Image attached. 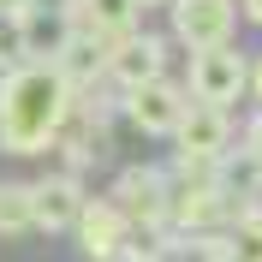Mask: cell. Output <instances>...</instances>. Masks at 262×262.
Instances as JSON below:
<instances>
[{
    "instance_id": "1",
    "label": "cell",
    "mask_w": 262,
    "mask_h": 262,
    "mask_svg": "<svg viewBox=\"0 0 262 262\" xmlns=\"http://www.w3.org/2000/svg\"><path fill=\"white\" fill-rule=\"evenodd\" d=\"M66 114H72V83L60 66L24 60L0 72V149L6 155H42L54 149Z\"/></svg>"
},
{
    "instance_id": "2",
    "label": "cell",
    "mask_w": 262,
    "mask_h": 262,
    "mask_svg": "<svg viewBox=\"0 0 262 262\" xmlns=\"http://www.w3.org/2000/svg\"><path fill=\"white\" fill-rule=\"evenodd\" d=\"M167 137H173L185 167H214L232 149V114L227 107H209V101H185V114L173 119Z\"/></svg>"
},
{
    "instance_id": "3",
    "label": "cell",
    "mask_w": 262,
    "mask_h": 262,
    "mask_svg": "<svg viewBox=\"0 0 262 262\" xmlns=\"http://www.w3.org/2000/svg\"><path fill=\"white\" fill-rule=\"evenodd\" d=\"M185 90L191 101H209V107H232V101L250 90V60L238 48H203L191 54V72H185Z\"/></svg>"
},
{
    "instance_id": "4",
    "label": "cell",
    "mask_w": 262,
    "mask_h": 262,
    "mask_svg": "<svg viewBox=\"0 0 262 262\" xmlns=\"http://www.w3.org/2000/svg\"><path fill=\"white\" fill-rule=\"evenodd\" d=\"M114 209L125 214L131 227H167V196H173V179L161 167H125L114 179Z\"/></svg>"
},
{
    "instance_id": "5",
    "label": "cell",
    "mask_w": 262,
    "mask_h": 262,
    "mask_svg": "<svg viewBox=\"0 0 262 262\" xmlns=\"http://www.w3.org/2000/svg\"><path fill=\"white\" fill-rule=\"evenodd\" d=\"M238 30V6L232 0H173V36L191 54L203 48H227Z\"/></svg>"
},
{
    "instance_id": "6",
    "label": "cell",
    "mask_w": 262,
    "mask_h": 262,
    "mask_svg": "<svg viewBox=\"0 0 262 262\" xmlns=\"http://www.w3.org/2000/svg\"><path fill=\"white\" fill-rule=\"evenodd\" d=\"M119 107H125V119L143 131V137H167V131H173V119L185 114V96L167 83V72H161V78H149V83L119 90Z\"/></svg>"
},
{
    "instance_id": "7",
    "label": "cell",
    "mask_w": 262,
    "mask_h": 262,
    "mask_svg": "<svg viewBox=\"0 0 262 262\" xmlns=\"http://www.w3.org/2000/svg\"><path fill=\"white\" fill-rule=\"evenodd\" d=\"M72 232H78V245H83V256H90V262H114L119 245H125V232H131V221L114 209V196H83Z\"/></svg>"
},
{
    "instance_id": "8",
    "label": "cell",
    "mask_w": 262,
    "mask_h": 262,
    "mask_svg": "<svg viewBox=\"0 0 262 262\" xmlns=\"http://www.w3.org/2000/svg\"><path fill=\"white\" fill-rule=\"evenodd\" d=\"M161 66H167V42L149 36V30H131V36H119L114 54H107V83H114V90H131V83L161 78Z\"/></svg>"
},
{
    "instance_id": "9",
    "label": "cell",
    "mask_w": 262,
    "mask_h": 262,
    "mask_svg": "<svg viewBox=\"0 0 262 262\" xmlns=\"http://www.w3.org/2000/svg\"><path fill=\"white\" fill-rule=\"evenodd\" d=\"M209 179H214V191L227 196L238 214H250L262 203V155L256 149H227V155L209 167Z\"/></svg>"
},
{
    "instance_id": "10",
    "label": "cell",
    "mask_w": 262,
    "mask_h": 262,
    "mask_svg": "<svg viewBox=\"0 0 262 262\" xmlns=\"http://www.w3.org/2000/svg\"><path fill=\"white\" fill-rule=\"evenodd\" d=\"M78 209H83V185L72 173H48V179L30 185V214H36L42 232H72Z\"/></svg>"
},
{
    "instance_id": "11",
    "label": "cell",
    "mask_w": 262,
    "mask_h": 262,
    "mask_svg": "<svg viewBox=\"0 0 262 262\" xmlns=\"http://www.w3.org/2000/svg\"><path fill=\"white\" fill-rule=\"evenodd\" d=\"M107 54H114L107 36L78 30V24H72V36H66V48H60V60H54V66L66 72L72 90H90V83H107Z\"/></svg>"
},
{
    "instance_id": "12",
    "label": "cell",
    "mask_w": 262,
    "mask_h": 262,
    "mask_svg": "<svg viewBox=\"0 0 262 262\" xmlns=\"http://www.w3.org/2000/svg\"><path fill=\"white\" fill-rule=\"evenodd\" d=\"M137 0H72L66 6V18L78 24V30H96V36H107V42H119V36H131L137 30Z\"/></svg>"
},
{
    "instance_id": "13",
    "label": "cell",
    "mask_w": 262,
    "mask_h": 262,
    "mask_svg": "<svg viewBox=\"0 0 262 262\" xmlns=\"http://www.w3.org/2000/svg\"><path fill=\"white\" fill-rule=\"evenodd\" d=\"M66 36H72V18H66V12H48V6L24 12V60L54 66L60 48H66Z\"/></svg>"
},
{
    "instance_id": "14",
    "label": "cell",
    "mask_w": 262,
    "mask_h": 262,
    "mask_svg": "<svg viewBox=\"0 0 262 262\" xmlns=\"http://www.w3.org/2000/svg\"><path fill=\"white\" fill-rule=\"evenodd\" d=\"M36 214H30V185L18 179H0V238H18V232H30Z\"/></svg>"
},
{
    "instance_id": "15",
    "label": "cell",
    "mask_w": 262,
    "mask_h": 262,
    "mask_svg": "<svg viewBox=\"0 0 262 262\" xmlns=\"http://www.w3.org/2000/svg\"><path fill=\"white\" fill-rule=\"evenodd\" d=\"M227 262H262V209L238 214L227 232Z\"/></svg>"
},
{
    "instance_id": "16",
    "label": "cell",
    "mask_w": 262,
    "mask_h": 262,
    "mask_svg": "<svg viewBox=\"0 0 262 262\" xmlns=\"http://www.w3.org/2000/svg\"><path fill=\"white\" fill-rule=\"evenodd\" d=\"M12 66H24V18L0 12V72H12Z\"/></svg>"
},
{
    "instance_id": "17",
    "label": "cell",
    "mask_w": 262,
    "mask_h": 262,
    "mask_svg": "<svg viewBox=\"0 0 262 262\" xmlns=\"http://www.w3.org/2000/svg\"><path fill=\"white\" fill-rule=\"evenodd\" d=\"M245 149H256V155H262V107H256V119H250V131H245Z\"/></svg>"
},
{
    "instance_id": "18",
    "label": "cell",
    "mask_w": 262,
    "mask_h": 262,
    "mask_svg": "<svg viewBox=\"0 0 262 262\" xmlns=\"http://www.w3.org/2000/svg\"><path fill=\"white\" fill-rule=\"evenodd\" d=\"M250 96H256V107H262V54L250 60Z\"/></svg>"
},
{
    "instance_id": "19",
    "label": "cell",
    "mask_w": 262,
    "mask_h": 262,
    "mask_svg": "<svg viewBox=\"0 0 262 262\" xmlns=\"http://www.w3.org/2000/svg\"><path fill=\"white\" fill-rule=\"evenodd\" d=\"M0 12H12V18H24V12H36V0H0Z\"/></svg>"
},
{
    "instance_id": "20",
    "label": "cell",
    "mask_w": 262,
    "mask_h": 262,
    "mask_svg": "<svg viewBox=\"0 0 262 262\" xmlns=\"http://www.w3.org/2000/svg\"><path fill=\"white\" fill-rule=\"evenodd\" d=\"M238 18H250V24H262V0H238Z\"/></svg>"
},
{
    "instance_id": "21",
    "label": "cell",
    "mask_w": 262,
    "mask_h": 262,
    "mask_svg": "<svg viewBox=\"0 0 262 262\" xmlns=\"http://www.w3.org/2000/svg\"><path fill=\"white\" fill-rule=\"evenodd\" d=\"M137 6H167V0H137Z\"/></svg>"
}]
</instances>
